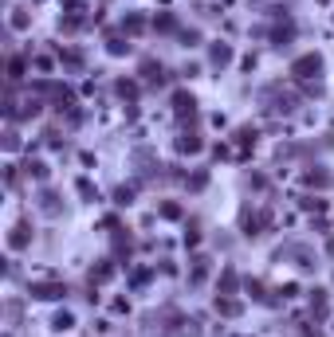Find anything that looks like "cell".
<instances>
[{
    "label": "cell",
    "instance_id": "cell-2",
    "mask_svg": "<svg viewBox=\"0 0 334 337\" xmlns=\"http://www.w3.org/2000/svg\"><path fill=\"white\" fill-rule=\"evenodd\" d=\"M63 286H36V298H59Z\"/></svg>",
    "mask_w": 334,
    "mask_h": 337
},
{
    "label": "cell",
    "instance_id": "cell-4",
    "mask_svg": "<svg viewBox=\"0 0 334 337\" xmlns=\"http://www.w3.org/2000/svg\"><path fill=\"white\" fill-rule=\"evenodd\" d=\"M24 243H28V228L20 223V228H16V232H12V247H24Z\"/></svg>",
    "mask_w": 334,
    "mask_h": 337
},
{
    "label": "cell",
    "instance_id": "cell-3",
    "mask_svg": "<svg viewBox=\"0 0 334 337\" xmlns=\"http://www.w3.org/2000/svg\"><path fill=\"white\" fill-rule=\"evenodd\" d=\"M228 59H232V51H228L224 44H216L213 47V63H228Z\"/></svg>",
    "mask_w": 334,
    "mask_h": 337
},
{
    "label": "cell",
    "instance_id": "cell-5",
    "mask_svg": "<svg viewBox=\"0 0 334 337\" xmlns=\"http://www.w3.org/2000/svg\"><path fill=\"white\" fill-rule=\"evenodd\" d=\"M177 114H193V98L189 94H177Z\"/></svg>",
    "mask_w": 334,
    "mask_h": 337
},
{
    "label": "cell",
    "instance_id": "cell-1",
    "mask_svg": "<svg viewBox=\"0 0 334 337\" xmlns=\"http://www.w3.org/2000/svg\"><path fill=\"white\" fill-rule=\"evenodd\" d=\"M319 55H307V59H299V63H295V74H299V79H311V74H319Z\"/></svg>",
    "mask_w": 334,
    "mask_h": 337
}]
</instances>
